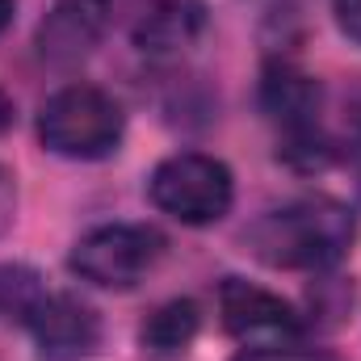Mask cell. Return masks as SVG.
<instances>
[{"label":"cell","mask_w":361,"mask_h":361,"mask_svg":"<svg viewBox=\"0 0 361 361\" xmlns=\"http://www.w3.org/2000/svg\"><path fill=\"white\" fill-rule=\"evenodd\" d=\"M219 315L223 328L244 345V349H277V345H298L302 341V315L277 298L269 290L244 281V277H227L219 286Z\"/></svg>","instance_id":"obj_5"},{"label":"cell","mask_w":361,"mask_h":361,"mask_svg":"<svg viewBox=\"0 0 361 361\" xmlns=\"http://www.w3.org/2000/svg\"><path fill=\"white\" fill-rule=\"evenodd\" d=\"M147 197L156 202V210H164L169 219H177L185 227H206L231 210L235 180L223 160L202 156V152H180L152 169Z\"/></svg>","instance_id":"obj_3"},{"label":"cell","mask_w":361,"mask_h":361,"mask_svg":"<svg viewBox=\"0 0 361 361\" xmlns=\"http://www.w3.org/2000/svg\"><path fill=\"white\" fill-rule=\"evenodd\" d=\"M13 206H17V189H13V173L0 169V231L13 223Z\"/></svg>","instance_id":"obj_14"},{"label":"cell","mask_w":361,"mask_h":361,"mask_svg":"<svg viewBox=\"0 0 361 361\" xmlns=\"http://www.w3.org/2000/svg\"><path fill=\"white\" fill-rule=\"evenodd\" d=\"M30 332L42 361H89L101 345V315L76 294H47Z\"/></svg>","instance_id":"obj_6"},{"label":"cell","mask_w":361,"mask_h":361,"mask_svg":"<svg viewBox=\"0 0 361 361\" xmlns=\"http://www.w3.org/2000/svg\"><path fill=\"white\" fill-rule=\"evenodd\" d=\"M47 302V286L38 269L30 265H13L0 261V324H25L38 315V307Z\"/></svg>","instance_id":"obj_9"},{"label":"cell","mask_w":361,"mask_h":361,"mask_svg":"<svg viewBox=\"0 0 361 361\" xmlns=\"http://www.w3.org/2000/svg\"><path fill=\"white\" fill-rule=\"evenodd\" d=\"M8 122V105H4V97H0V126Z\"/></svg>","instance_id":"obj_16"},{"label":"cell","mask_w":361,"mask_h":361,"mask_svg":"<svg viewBox=\"0 0 361 361\" xmlns=\"http://www.w3.org/2000/svg\"><path fill=\"white\" fill-rule=\"evenodd\" d=\"M353 240H357V219L349 206H341L332 197H302L281 210H269L244 235V244L257 261H265L273 269L307 273H324L341 265L349 257Z\"/></svg>","instance_id":"obj_1"},{"label":"cell","mask_w":361,"mask_h":361,"mask_svg":"<svg viewBox=\"0 0 361 361\" xmlns=\"http://www.w3.org/2000/svg\"><path fill=\"white\" fill-rule=\"evenodd\" d=\"M332 13H336L341 34L361 47V0H332Z\"/></svg>","instance_id":"obj_12"},{"label":"cell","mask_w":361,"mask_h":361,"mask_svg":"<svg viewBox=\"0 0 361 361\" xmlns=\"http://www.w3.org/2000/svg\"><path fill=\"white\" fill-rule=\"evenodd\" d=\"M13 13H17V4H13V0H0V34L13 25Z\"/></svg>","instance_id":"obj_15"},{"label":"cell","mask_w":361,"mask_h":361,"mask_svg":"<svg viewBox=\"0 0 361 361\" xmlns=\"http://www.w3.org/2000/svg\"><path fill=\"white\" fill-rule=\"evenodd\" d=\"M231 361H341L332 349H302V345H277V349H244Z\"/></svg>","instance_id":"obj_11"},{"label":"cell","mask_w":361,"mask_h":361,"mask_svg":"<svg viewBox=\"0 0 361 361\" xmlns=\"http://www.w3.org/2000/svg\"><path fill=\"white\" fill-rule=\"evenodd\" d=\"M105 25H109V0H59L38 25V55L55 68L80 63L105 38Z\"/></svg>","instance_id":"obj_7"},{"label":"cell","mask_w":361,"mask_h":361,"mask_svg":"<svg viewBox=\"0 0 361 361\" xmlns=\"http://www.w3.org/2000/svg\"><path fill=\"white\" fill-rule=\"evenodd\" d=\"M126 130L122 105L97 85H68L38 109V139L63 160H105Z\"/></svg>","instance_id":"obj_2"},{"label":"cell","mask_w":361,"mask_h":361,"mask_svg":"<svg viewBox=\"0 0 361 361\" xmlns=\"http://www.w3.org/2000/svg\"><path fill=\"white\" fill-rule=\"evenodd\" d=\"M202 25V8H185L180 0H169L160 8H152L143 17V30H139V42L143 51H173L180 42H189V34Z\"/></svg>","instance_id":"obj_10"},{"label":"cell","mask_w":361,"mask_h":361,"mask_svg":"<svg viewBox=\"0 0 361 361\" xmlns=\"http://www.w3.org/2000/svg\"><path fill=\"white\" fill-rule=\"evenodd\" d=\"M345 160L361 169V101L349 105V118H345Z\"/></svg>","instance_id":"obj_13"},{"label":"cell","mask_w":361,"mask_h":361,"mask_svg":"<svg viewBox=\"0 0 361 361\" xmlns=\"http://www.w3.org/2000/svg\"><path fill=\"white\" fill-rule=\"evenodd\" d=\"M164 248H169V240L147 223H109V227H92L89 235H80L72 244L68 265L89 286L130 290L160 265Z\"/></svg>","instance_id":"obj_4"},{"label":"cell","mask_w":361,"mask_h":361,"mask_svg":"<svg viewBox=\"0 0 361 361\" xmlns=\"http://www.w3.org/2000/svg\"><path fill=\"white\" fill-rule=\"evenodd\" d=\"M197 324H202L197 302H189V298H173V302H164L160 311L147 315L139 341H143L152 353H180V349L197 336Z\"/></svg>","instance_id":"obj_8"}]
</instances>
